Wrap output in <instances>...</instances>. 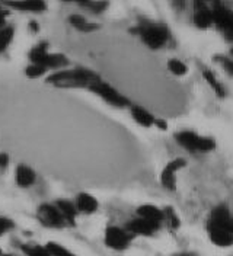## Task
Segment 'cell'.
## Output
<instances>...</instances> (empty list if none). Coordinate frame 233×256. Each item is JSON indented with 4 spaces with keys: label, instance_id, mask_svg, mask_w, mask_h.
<instances>
[{
    "label": "cell",
    "instance_id": "4dcf8cb0",
    "mask_svg": "<svg viewBox=\"0 0 233 256\" xmlns=\"http://www.w3.org/2000/svg\"><path fill=\"white\" fill-rule=\"evenodd\" d=\"M6 16H8V12L0 9V30L6 28Z\"/></svg>",
    "mask_w": 233,
    "mask_h": 256
},
{
    "label": "cell",
    "instance_id": "8fae6325",
    "mask_svg": "<svg viewBox=\"0 0 233 256\" xmlns=\"http://www.w3.org/2000/svg\"><path fill=\"white\" fill-rule=\"evenodd\" d=\"M160 228V224L137 217L127 224V232L130 234H137V236H153L156 232Z\"/></svg>",
    "mask_w": 233,
    "mask_h": 256
},
{
    "label": "cell",
    "instance_id": "8d00e7d4",
    "mask_svg": "<svg viewBox=\"0 0 233 256\" xmlns=\"http://www.w3.org/2000/svg\"><path fill=\"white\" fill-rule=\"evenodd\" d=\"M0 255H2V250H0Z\"/></svg>",
    "mask_w": 233,
    "mask_h": 256
},
{
    "label": "cell",
    "instance_id": "30bf717a",
    "mask_svg": "<svg viewBox=\"0 0 233 256\" xmlns=\"http://www.w3.org/2000/svg\"><path fill=\"white\" fill-rule=\"evenodd\" d=\"M38 217L41 223L46 224L48 227H63L66 224V220L59 211V208L51 204H43L38 208Z\"/></svg>",
    "mask_w": 233,
    "mask_h": 256
},
{
    "label": "cell",
    "instance_id": "e0dca14e",
    "mask_svg": "<svg viewBox=\"0 0 233 256\" xmlns=\"http://www.w3.org/2000/svg\"><path fill=\"white\" fill-rule=\"evenodd\" d=\"M9 6L16 8L19 10H27L32 14H41L43 10H46V3L41 0H28V2H12L8 3Z\"/></svg>",
    "mask_w": 233,
    "mask_h": 256
},
{
    "label": "cell",
    "instance_id": "7402d4cb",
    "mask_svg": "<svg viewBox=\"0 0 233 256\" xmlns=\"http://www.w3.org/2000/svg\"><path fill=\"white\" fill-rule=\"evenodd\" d=\"M22 250L28 256H51L46 246H38V244H24Z\"/></svg>",
    "mask_w": 233,
    "mask_h": 256
},
{
    "label": "cell",
    "instance_id": "44dd1931",
    "mask_svg": "<svg viewBox=\"0 0 233 256\" xmlns=\"http://www.w3.org/2000/svg\"><path fill=\"white\" fill-rule=\"evenodd\" d=\"M168 70L171 72L172 74L181 78V76H185L188 73V66L184 62L178 60V58H171L168 62Z\"/></svg>",
    "mask_w": 233,
    "mask_h": 256
},
{
    "label": "cell",
    "instance_id": "f546056e",
    "mask_svg": "<svg viewBox=\"0 0 233 256\" xmlns=\"http://www.w3.org/2000/svg\"><path fill=\"white\" fill-rule=\"evenodd\" d=\"M9 164V156L6 153H0V168H6Z\"/></svg>",
    "mask_w": 233,
    "mask_h": 256
},
{
    "label": "cell",
    "instance_id": "7a4b0ae2",
    "mask_svg": "<svg viewBox=\"0 0 233 256\" xmlns=\"http://www.w3.org/2000/svg\"><path fill=\"white\" fill-rule=\"evenodd\" d=\"M98 74L88 68H70L60 70L47 78V83L59 86V88H89L95 80H98Z\"/></svg>",
    "mask_w": 233,
    "mask_h": 256
},
{
    "label": "cell",
    "instance_id": "52a82bcc",
    "mask_svg": "<svg viewBox=\"0 0 233 256\" xmlns=\"http://www.w3.org/2000/svg\"><path fill=\"white\" fill-rule=\"evenodd\" d=\"M30 60L32 64H40L43 67L48 68H63L69 64V60L63 54H51L47 52L46 44H40L35 48H32L30 52Z\"/></svg>",
    "mask_w": 233,
    "mask_h": 256
},
{
    "label": "cell",
    "instance_id": "603a6c76",
    "mask_svg": "<svg viewBox=\"0 0 233 256\" xmlns=\"http://www.w3.org/2000/svg\"><path fill=\"white\" fill-rule=\"evenodd\" d=\"M12 38H14V28L12 26H6V28L0 30V52H3L8 48Z\"/></svg>",
    "mask_w": 233,
    "mask_h": 256
},
{
    "label": "cell",
    "instance_id": "2e32d148",
    "mask_svg": "<svg viewBox=\"0 0 233 256\" xmlns=\"http://www.w3.org/2000/svg\"><path fill=\"white\" fill-rule=\"evenodd\" d=\"M75 206L78 208V211L83 212V214H93L99 207L98 200L95 196H92L91 194H86V192L79 194Z\"/></svg>",
    "mask_w": 233,
    "mask_h": 256
},
{
    "label": "cell",
    "instance_id": "277c9868",
    "mask_svg": "<svg viewBox=\"0 0 233 256\" xmlns=\"http://www.w3.org/2000/svg\"><path fill=\"white\" fill-rule=\"evenodd\" d=\"M175 140L181 147L191 153H210L216 148V142L211 137L200 136L195 131H179L175 134Z\"/></svg>",
    "mask_w": 233,
    "mask_h": 256
},
{
    "label": "cell",
    "instance_id": "83f0119b",
    "mask_svg": "<svg viewBox=\"0 0 233 256\" xmlns=\"http://www.w3.org/2000/svg\"><path fill=\"white\" fill-rule=\"evenodd\" d=\"M217 62L221 64V66H223V68L226 70V73H229V74H232L233 76V58H229V57H223V56H218Z\"/></svg>",
    "mask_w": 233,
    "mask_h": 256
},
{
    "label": "cell",
    "instance_id": "5bb4252c",
    "mask_svg": "<svg viewBox=\"0 0 233 256\" xmlns=\"http://www.w3.org/2000/svg\"><path fill=\"white\" fill-rule=\"evenodd\" d=\"M37 179V174L27 164H19L16 168L15 180L21 188H30Z\"/></svg>",
    "mask_w": 233,
    "mask_h": 256
},
{
    "label": "cell",
    "instance_id": "ffe728a7",
    "mask_svg": "<svg viewBox=\"0 0 233 256\" xmlns=\"http://www.w3.org/2000/svg\"><path fill=\"white\" fill-rule=\"evenodd\" d=\"M202 78H204V80L207 82V84L214 90V94H216L218 98H224V95H226V90H224L223 84L218 82L217 78L214 76V73H213L211 70L204 68V70H202Z\"/></svg>",
    "mask_w": 233,
    "mask_h": 256
},
{
    "label": "cell",
    "instance_id": "1f68e13d",
    "mask_svg": "<svg viewBox=\"0 0 233 256\" xmlns=\"http://www.w3.org/2000/svg\"><path fill=\"white\" fill-rule=\"evenodd\" d=\"M155 126L159 130H168V124H166V121H163V120H155Z\"/></svg>",
    "mask_w": 233,
    "mask_h": 256
},
{
    "label": "cell",
    "instance_id": "5b68a950",
    "mask_svg": "<svg viewBox=\"0 0 233 256\" xmlns=\"http://www.w3.org/2000/svg\"><path fill=\"white\" fill-rule=\"evenodd\" d=\"M213 12V25L217 26V30L227 41L233 42V10L227 8L224 3H213L211 6Z\"/></svg>",
    "mask_w": 233,
    "mask_h": 256
},
{
    "label": "cell",
    "instance_id": "836d02e7",
    "mask_svg": "<svg viewBox=\"0 0 233 256\" xmlns=\"http://www.w3.org/2000/svg\"><path fill=\"white\" fill-rule=\"evenodd\" d=\"M31 28L34 31H38V25H35V22H31Z\"/></svg>",
    "mask_w": 233,
    "mask_h": 256
},
{
    "label": "cell",
    "instance_id": "f1b7e54d",
    "mask_svg": "<svg viewBox=\"0 0 233 256\" xmlns=\"http://www.w3.org/2000/svg\"><path fill=\"white\" fill-rule=\"evenodd\" d=\"M14 227V223L9 220V218H5V217H0V236L5 234L8 230H11Z\"/></svg>",
    "mask_w": 233,
    "mask_h": 256
},
{
    "label": "cell",
    "instance_id": "d6a6232c",
    "mask_svg": "<svg viewBox=\"0 0 233 256\" xmlns=\"http://www.w3.org/2000/svg\"><path fill=\"white\" fill-rule=\"evenodd\" d=\"M173 256H195V254H191V252H182V254H176Z\"/></svg>",
    "mask_w": 233,
    "mask_h": 256
},
{
    "label": "cell",
    "instance_id": "7c38bea8",
    "mask_svg": "<svg viewBox=\"0 0 233 256\" xmlns=\"http://www.w3.org/2000/svg\"><path fill=\"white\" fill-rule=\"evenodd\" d=\"M195 6H197V9L194 12V16H192L194 25L198 30H208L213 25V12H211V8H208L202 2H197Z\"/></svg>",
    "mask_w": 233,
    "mask_h": 256
},
{
    "label": "cell",
    "instance_id": "d590c367",
    "mask_svg": "<svg viewBox=\"0 0 233 256\" xmlns=\"http://www.w3.org/2000/svg\"><path fill=\"white\" fill-rule=\"evenodd\" d=\"M230 52H232V57H233V48H232V51H230Z\"/></svg>",
    "mask_w": 233,
    "mask_h": 256
},
{
    "label": "cell",
    "instance_id": "e575fe53",
    "mask_svg": "<svg viewBox=\"0 0 233 256\" xmlns=\"http://www.w3.org/2000/svg\"><path fill=\"white\" fill-rule=\"evenodd\" d=\"M0 256H11V255H3V254H2V255H0Z\"/></svg>",
    "mask_w": 233,
    "mask_h": 256
},
{
    "label": "cell",
    "instance_id": "d4e9b609",
    "mask_svg": "<svg viewBox=\"0 0 233 256\" xmlns=\"http://www.w3.org/2000/svg\"><path fill=\"white\" fill-rule=\"evenodd\" d=\"M163 216H165V220L168 222L171 228H178L181 226V220L178 217V214L175 212V210L172 207H166L163 210Z\"/></svg>",
    "mask_w": 233,
    "mask_h": 256
},
{
    "label": "cell",
    "instance_id": "8992f818",
    "mask_svg": "<svg viewBox=\"0 0 233 256\" xmlns=\"http://www.w3.org/2000/svg\"><path fill=\"white\" fill-rule=\"evenodd\" d=\"M91 92H93L95 95H98L99 98H102L105 102H108L109 105L112 106H117V108H125V106H130V100L125 98L124 95H121L117 89H114L111 84L102 82L101 79L95 80L92 84L88 88Z\"/></svg>",
    "mask_w": 233,
    "mask_h": 256
},
{
    "label": "cell",
    "instance_id": "d6986e66",
    "mask_svg": "<svg viewBox=\"0 0 233 256\" xmlns=\"http://www.w3.org/2000/svg\"><path fill=\"white\" fill-rule=\"evenodd\" d=\"M56 207L59 208V211L62 212V216L64 217L66 223H73L78 214V208L73 202L67 201V200H59L56 202Z\"/></svg>",
    "mask_w": 233,
    "mask_h": 256
},
{
    "label": "cell",
    "instance_id": "4316f807",
    "mask_svg": "<svg viewBox=\"0 0 233 256\" xmlns=\"http://www.w3.org/2000/svg\"><path fill=\"white\" fill-rule=\"evenodd\" d=\"M82 6H86V8H89L92 12L95 14H101V12H104L107 8H108V3L107 2H83V3H80Z\"/></svg>",
    "mask_w": 233,
    "mask_h": 256
},
{
    "label": "cell",
    "instance_id": "cb8c5ba5",
    "mask_svg": "<svg viewBox=\"0 0 233 256\" xmlns=\"http://www.w3.org/2000/svg\"><path fill=\"white\" fill-rule=\"evenodd\" d=\"M46 248L51 256H75L70 250H67L66 248H63L62 244H59V243L50 242V243H47Z\"/></svg>",
    "mask_w": 233,
    "mask_h": 256
},
{
    "label": "cell",
    "instance_id": "9a60e30c",
    "mask_svg": "<svg viewBox=\"0 0 233 256\" xmlns=\"http://www.w3.org/2000/svg\"><path fill=\"white\" fill-rule=\"evenodd\" d=\"M137 216L141 218L155 222V223L162 224V222H165V216H163V210H160L159 207H156L153 204H144L140 206L137 208Z\"/></svg>",
    "mask_w": 233,
    "mask_h": 256
},
{
    "label": "cell",
    "instance_id": "484cf974",
    "mask_svg": "<svg viewBox=\"0 0 233 256\" xmlns=\"http://www.w3.org/2000/svg\"><path fill=\"white\" fill-rule=\"evenodd\" d=\"M46 72H47L46 67H43V66H40V64H31V66H28V67H27L25 74H27L30 79H37V78L44 76V74H46Z\"/></svg>",
    "mask_w": 233,
    "mask_h": 256
},
{
    "label": "cell",
    "instance_id": "ba28073f",
    "mask_svg": "<svg viewBox=\"0 0 233 256\" xmlns=\"http://www.w3.org/2000/svg\"><path fill=\"white\" fill-rule=\"evenodd\" d=\"M133 234H130L127 230L117 227V226H111L105 230V244L114 249V250H124L130 246Z\"/></svg>",
    "mask_w": 233,
    "mask_h": 256
},
{
    "label": "cell",
    "instance_id": "4fadbf2b",
    "mask_svg": "<svg viewBox=\"0 0 233 256\" xmlns=\"http://www.w3.org/2000/svg\"><path fill=\"white\" fill-rule=\"evenodd\" d=\"M130 112H131V116L133 120L140 124L141 127H152L155 126V115L152 112H149L147 110H144L143 106L140 105H130Z\"/></svg>",
    "mask_w": 233,
    "mask_h": 256
},
{
    "label": "cell",
    "instance_id": "3957f363",
    "mask_svg": "<svg viewBox=\"0 0 233 256\" xmlns=\"http://www.w3.org/2000/svg\"><path fill=\"white\" fill-rule=\"evenodd\" d=\"M134 32H137L143 42L152 50L162 48L169 40V30L159 22H141Z\"/></svg>",
    "mask_w": 233,
    "mask_h": 256
},
{
    "label": "cell",
    "instance_id": "6da1fadb",
    "mask_svg": "<svg viewBox=\"0 0 233 256\" xmlns=\"http://www.w3.org/2000/svg\"><path fill=\"white\" fill-rule=\"evenodd\" d=\"M205 230L213 244L218 248H229L233 244V217L230 210L224 206H217L211 210Z\"/></svg>",
    "mask_w": 233,
    "mask_h": 256
},
{
    "label": "cell",
    "instance_id": "9c48e42d",
    "mask_svg": "<svg viewBox=\"0 0 233 256\" xmlns=\"http://www.w3.org/2000/svg\"><path fill=\"white\" fill-rule=\"evenodd\" d=\"M186 166V160L182 158H176V159L168 162V164L163 168L162 174H160V184L163 188L173 191L176 188V172L181 170L182 168Z\"/></svg>",
    "mask_w": 233,
    "mask_h": 256
},
{
    "label": "cell",
    "instance_id": "ac0fdd59",
    "mask_svg": "<svg viewBox=\"0 0 233 256\" xmlns=\"http://www.w3.org/2000/svg\"><path fill=\"white\" fill-rule=\"evenodd\" d=\"M69 22L78 30V31L83 32V34H89V32L96 31L99 30V25L98 24H93V22H89L86 20L83 16L80 15H72L69 16Z\"/></svg>",
    "mask_w": 233,
    "mask_h": 256
}]
</instances>
